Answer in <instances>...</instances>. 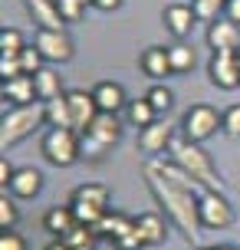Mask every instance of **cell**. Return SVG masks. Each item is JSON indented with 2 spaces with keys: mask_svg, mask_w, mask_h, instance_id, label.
Returning <instances> with one entry per match:
<instances>
[{
  "mask_svg": "<svg viewBox=\"0 0 240 250\" xmlns=\"http://www.w3.org/2000/svg\"><path fill=\"white\" fill-rule=\"evenodd\" d=\"M40 125H46V105L43 102H30V105H17L13 112L3 115L0 122V148L7 151L26 135H33Z\"/></svg>",
  "mask_w": 240,
  "mask_h": 250,
  "instance_id": "obj_3",
  "label": "cell"
},
{
  "mask_svg": "<svg viewBox=\"0 0 240 250\" xmlns=\"http://www.w3.org/2000/svg\"><path fill=\"white\" fill-rule=\"evenodd\" d=\"M145 99L155 105V112H168V109H171V102H175V96H171V89H164V86H152Z\"/></svg>",
  "mask_w": 240,
  "mask_h": 250,
  "instance_id": "obj_32",
  "label": "cell"
},
{
  "mask_svg": "<svg viewBox=\"0 0 240 250\" xmlns=\"http://www.w3.org/2000/svg\"><path fill=\"white\" fill-rule=\"evenodd\" d=\"M82 0H56V10H60V17H63L66 23H76L79 17H82Z\"/></svg>",
  "mask_w": 240,
  "mask_h": 250,
  "instance_id": "obj_33",
  "label": "cell"
},
{
  "mask_svg": "<svg viewBox=\"0 0 240 250\" xmlns=\"http://www.w3.org/2000/svg\"><path fill=\"white\" fill-rule=\"evenodd\" d=\"M82 3H92V7H96V0H82Z\"/></svg>",
  "mask_w": 240,
  "mask_h": 250,
  "instance_id": "obj_43",
  "label": "cell"
},
{
  "mask_svg": "<svg viewBox=\"0 0 240 250\" xmlns=\"http://www.w3.org/2000/svg\"><path fill=\"white\" fill-rule=\"evenodd\" d=\"M63 240H66V247H69V250H96V244H99V234H96V227L76 224Z\"/></svg>",
  "mask_w": 240,
  "mask_h": 250,
  "instance_id": "obj_25",
  "label": "cell"
},
{
  "mask_svg": "<svg viewBox=\"0 0 240 250\" xmlns=\"http://www.w3.org/2000/svg\"><path fill=\"white\" fill-rule=\"evenodd\" d=\"M33 46L43 53L46 62H69L73 60V40L66 37V30H37Z\"/></svg>",
  "mask_w": 240,
  "mask_h": 250,
  "instance_id": "obj_8",
  "label": "cell"
},
{
  "mask_svg": "<svg viewBox=\"0 0 240 250\" xmlns=\"http://www.w3.org/2000/svg\"><path fill=\"white\" fill-rule=\"evenodd\" d=\"M224 132L240 138V105H230L227 112H224Z\"/></svg>",
  "mask_w": 240,
  "mask_h": 250,
  "instance_id": "obj_36",
  "label": "cell"
},
{
  "mask_svg": "<svg viewBox=\"0 0 240 250\" xmlns=\"http://www.w3.org/2000/svg\"><path fill=\"white\" fill-rule=\"evenodd\" d=\"M76 214H73V208H50V211L43 214V227L50 230L53 237H66L73 227H76Z\"/></svg>",
  "mask_w": 240,
  "mask_h": 250,
  "instance_id": "obj_21",
  "label": "cell"
},
{
  "mask_svg": "<svg viewBox=\"0 0 240 250\" xmlns=\"http://www.w3.org/2000/svg\"><path fill=\"white\" fill-rule=\"evenodd\" d=\"M66 102H69V112H73V128H76L79 135L89 132V125L99 119V102L92 92L86 89H73V92H66Z\"/></svg>",
  "mask_w": 240,
  "mask_h": 250,
  "instance_id": "obj_10",
  "label": "cell"
},
{
  "mask_svg": "<svg viewBox=\"0 0 240 250\" xmlns=\"http://www.w3.org/2000/svg\"><path fill=\"white\" fill-rule=\"evenodd\" d=\"M207 43L214 53H240V23L234 20H214L207 26Z\"/></svg>",
  "mask_w": 240,
  "mask_h": 250,
  "instance_id": "obj_11",
  "label": "cell"
},
{
  "mask_svg": "<svg viewBox=\"0 0 240 250\" xmlns=\"http://www.w3.org/2000/svg\"><path fill=\"white\" fill-rule=\"evenodd\" d=\"M168 56H171L175 76H178V73H188L191 66H194V50H191V46H184V43H178V46H168Z\"/></svg>",
  "mask_w": 240,
  "mask_h": 250,
  "instance_id": "obj_29",
  "label": "cell"
},
{
  "mask_svg": "<svg viewBox=\"0 0 240 250\" xmlns=\"http://www.w3.org/2000/svg\"><path fill=\"white\" fill-rule=\"evenodd\" d=\"M145 181L155 201L164 208V214L178 224L184 240H194L201 234V211H198V181L184 175L175 162H148L145 165Z\"/></svg>",
  "mask_w": 240,
  "mask_h": 250,
  "instance_id": "obj_1",
  "label": "cell"
},
{
  "mask_svg": "<svg viewBox=\"0 0 240 250\" xmlns=\"http://www.w3.org/2000/svg\"><path fill=\"white\" fill-rule=\"evenodd\" d=\"M17 217H20V214H17V204L3 194V198H0V230H13Z\"/></svg>",
  "mask_w": 240,
  "mask_h": 250,
  "instance_id": "obj_34",
  "label": "cell"
},
{
  "mask_svg": "<svg viewBox=\"0 0 240 250\" xmlns=\"http://www.w3.org/2000/svg\"><path fill=\"white\" fill-rule=\"evenodd\" d=\"M43 250H69V247H66V240H63V237H56L53 244H46Z\"/></svg>",
  "mask_w": 240,
  "mask_h": 250,
  "instance_id": "obj_41",
  "label": "cell"
},
{
  "mask_svg": "<svg viewBox=\"0 0 240 250\" xmlns=\"http://www.w3.org/2000/svg\"><path fill=\"white\" fill-rule=\"evenodd\" d=\"M43 158L56 168H69L82 158V138L76 128H50L43 135Z\"/></svg>",
  "mask_w": 240,
  "mask_h": 250,
  "instance_id": "obj_4",
  "label": "cell"
},
{
  "mask_svg": "<svg viewBox=\"0 0 240 250\" xmlns=\"http://www.w3.org/2000/svg\"><path fill=\"white\" fill-rule=\"evenodd\" d=\"M73 214H76V221L79 224H86V227H96L105 217L109 211H102V208H96V204H86V201H73Z\"/></svg>",
  "mask_w": 240,
  "mask_h": 250,
  "instance_id": "obj_28",
  "label": "cell"
},
{
  "mask_svg": "<svg viewBox=\"0 0 240 250\" xmlns=\"http://www.w3.org/2000/svg\"><path fill=\"white\" fill-rule=\"evenodd\" d=\"M17 60H20V66H23V73H40V69H43V53L37 50V46H33V43H30V46H23V50H20V56H17Z\"/></svg>",
  "mask_w": 240,
  "mask_h": 250,
  "instance_id": "obj_31",
  "label": "cell"
},
{
  "mask_svg": "<svg viewBox=\"0 0 240 250\" xmlns=\"http://www.w3.org/2000/svg\"><path fill=\"white\" fill-rule=\"evenodd\" d=\"M141 69H145V76H152V79L175 76V66H171V56H168L164 46H148V50L141 53Z\"/></svg>",
  "mask_w": 240,
  "mask_h": 250,
  "instance_id": "obj_19",
  "label": "cell"
},
{
  "mask_svg": "<svg viewBox=\"0 0 240 250\" xmlns=\"http://www.w3.org/2000/svg\"><path fill=\"white\" fill-rule=\"evenodd\" d=\"M3 99L17 102V105H30V102H40V96H37V79H33L30 73L17 76V79H7V83H3Z\"/></svg>",
  "mask_w": 240,
  "mask_h": 250,
  "instance_id": "obj_18",
  "label": "cell"
},
{
  "mask_svg": "<svg viewBox=\"0 0 240 250\" xmlns=\"http://www.w3.org/2000/svg\"><path fill=\"white\" fill-rule=\"evenodd\" d=\"M168 148H171V162H175L184 175L194 178L204 191H217V194H224V181H220V175H217L211 155H207L198 142H188V138H171V145H168Z\"/></svg>",
  "mask_w": 240,
  "mask_h": 250,
  "instance_id": "obj_2",
  "label": "cell"
},
{
  "mask_svg": "<svg viewBox=\"0 0 240 250\" xmlns=\"http://www.w3.org/2000/svg\"><path fill=\"white\" fill-rule=\"evenodd\" d=\"M198 250H211V247H198Z\"/></svg>",
  "mask_w": 240,
  "mask_h": 250,
  "instance_id": "obj_44",
  "label": "cell"
},
{
  "mask_svg": "<svg viewBox=\"0 0 240 250\" xmlns=\"http://www.w3.org/2000/svg\"><path fill=\"white\" fill-rule=\"evenodd\" d=\"M13 175H17V168H13L7 158H0V188H3V194H7V188H10Z\"/></svg>",
  "mask_w": 240,
  "mask_h": 250,
  "instance_id": "obj_38",
  "label": "cell"
},
{
  "mask_svg": "<svg viewBox=\"0 0 240 250\" xmlns=\"http://www.w3.org/2000/svg\"><path fill=\"white\" fill-rule=\"evenodd\" d=\"M43 105H46V125H53V128H73V112H69L66 96L50 99V102H43Z\"/></svg>",
  "mask_w": 240,
  "mask_h": 250,
  "instance_id": "obj_24",
  "label": "cell"
},
{
  "mask_svg": "<svg viewBox=\"0 0 240 250\" xmlns=\"http://www.w3.org/2000/svg\"><path fill=\"white\" fill-rule=\"evenodd\" d=\"M33 79H37V96L40 102H50V99H60V96H66L63 92V83H60V73H53V69H40V73H33Z\"/></svg>",
  "mask_w": 240,
  "mask_h": 250,
  "instance_id": "obj_22",
  "label": "cell"
},
{
  "mask_svg": "<svg viewBox=\"0 0 240 250\" xmlns=\"http://www.w3.org/2000/svg\"><path fill=\"white\" fill-rule=\"evenodd\" d=\"M0 76H3V83L7 79H17V76H23V66L17 56H0Z\"/></svg>",
  "mask_w": 240,
  "mask_h": 250,
  "instance_id": "obj_35",
  "label": "cell"
},
{
  "mask_svg": "<svg viewBox=\"0 0 240 250\" xmlns=\"http://www.w3.org/2000/svg\"><path fill=\"white\" fill-rule=\"evenodd\" d=\"M198 211H201V227H207V230H224L234 224V211H230L227 198L217 191H204L198 201Z\"/></svg>",
  "mask_w": 240,
  "mask_h": 250,
  "instance_id": "obj_7",
  "label": "cell"
},
{
  "mask_svg": "<svg viewBox=\"0 0 240 250\" xmlns=\"http://www.w3.org/2000/svg\"><path fill=\"white\" fill-rule=\"evenodd\" d=\"M211 250H237V247H230V244H224V247H211Z\"/></svg>",
  "mask_w": 240,
  "mask_h": 250,
  "instance_id": "obj_42",
  "label": "cell"
},
{
  "mask_svg": "<svg viewBox=\"0 0 240 250\" xmlns=\"http://www.w3.org/2000/svg\"><path fill=\"white\" fill-rule=\"evenodd\" d=\"M171 138L175 135H171V125L168 122H152L139 132V148L145 155H158V151H164L171 145Z\"/></svg>",
  "mask_w": 240,
  "mask_h": 250,
  "instance_id": "obj_14",
  "label": "cell"
},
{
  "mask_svg": "<svg viewBox=\"0 0 240 250\" xmlns=\"http://www.w3.org/2000/svg\"><path fill=\"white\" fill-rule=\"evenodd\" d=\"M23 7L33 17L37 30H66V20L56 10V0H23Z\"/></svg>",
  "mask_w": 240,
  "mask_h": 250,
  "instance_id": "obj_12",
  "label": "cell"
},
{
  "mask_svg": "<svg viewBox=\"0 0 240 250\" xmlns=\"http://www.w3.org/2000/svg\"><path fill=\"white\" fill-rule=\"evenodd\" d=\"M26 43H23V37H20V30H0V53L3 56H20V50H23Z\"/></svg>",
  "mask_w": 240,
  "mask_h": 250,
  "instance_id": "obj_30",
  "label": "cell"
},
{
  "mask_svg": "<svg viewBox=\"0 0 240 250\" xmlns=\"http://www.w3.org/2000/svg\"><path fill=\"white\" fill-rule=\"evenodd\" d=\"M132 230H135V217L119 214V211H115V214H105L99 224H96V234H99V237H109L115 247H122V240H125Z\"/></svg>",
  "mask_w": 240,
  "mask_h": 250,
  "instance_id": "obj_13",
  "label": "cell"
},
{
  "mask_svg": "<svg viewBox=\"0 0 240 250\" xmlns=\"http://www.w3.org/2000/svg\"><path fill=\"white\" fill-rule=\"evenodd\" d=\"M191 7H194V17H198V20L214 23L217 17L227 10V0H191Z\"/></svg>",
  "mask_w": 240,
  "mask_h": 250,
  "instance_id": "obj_27",
  "label": "cell"
},
{
  "mask_svg": "<svg viewBox=\"0 0 240 250\" xmlns=\"http://www.w3.org/2000/svg\"><path fill=\"white\" fill-rule=\"evenodd\" d=\"M135 230H139L141 247H158V244H164V237H168L161 214H155V211L139 214V217H135Z\"/></svg>",
  "mask_w": 240,
  "mask_h": 250,
  "instance_id": "obj_17",
  "label": "cell"
},
{
  "mask_svg": "<svg viewBox=\"0 0 240 250\" xmlns=\"http://www.w3.org/2000/svg\"><path fill=\"white\" fill-rule=\"evenodd\" d=\"M125 112H128V122H132V125H139V128L152 125V122H155V115H158V112H155V105H152L148 99H132Z\"/></svg>",
  "mask_w": 240,
  "mask_h": 250,
  "instance_id": "obj_26",
  "label": "cell"
},
{
  "mask_svg": "<svg viewBox=\"0 0 240 250\" xmlns=\"http://www.w3.org/2000/svg\"><path fill=\"white\" fill-rule=\"evenodd\" d=\"M0 250H26V240L13 230H3L0 234Z\"/></svg>",
  "mask_w": 240,
  "mask_h": 250,
  "instance_id": "obj_37",
  "label": "cell"
},
{
  "mask_svg": "<svg viewBox=\"0 0 240 250\" xmlns=\"http://www.w3.org/2000/svg\"><path fill=\"white\" fill-rule=\"evenodd\" d=\"M161 20H164V26L171 30V37L184 40L191 33V26H194L198 17H194V7H188V3H171V7H164Z\"/></svg>",
  "mask_w": 240,
  "mask_h": 250,
  "instance_id": "obj_16",
  "label": "cell"
},
{
  "mask_svg": "<svg viewBox=\"0 0 240 250\" xmlns=\"http://www.w3.org/2000/svg\"><path fill=\"white\" fill-rule=\"evenodd\" d=\"M92 96H96V102H99V112H122V109H128V99H125V89L119 86V83H112V79H102L99 86L92 89Z\"/></svg>",
  "mask_w": 240,
  "mask_h": 250,
  "instance_id": "obj_15",
  "label": "cell"
},
{
  "mask_svg": "<svg viewBox=\"0 0 240 250\" xmlns=\"http://www.w3.org/2000/svg\"><path fill=\"white\" fill-rule=\"evenodd\" d=\"M122 138V122L115 112H99V119L89 125V132H82V155L99 158L105 148H112Z\"/></svg>",
  "mask_w": 240,
  "mask_h": 250,
  "instance_id": "obj_5",
  "label": "cell"
},
{
  "mask_svg": "<svg viewBox=\"0 0 240 250\" xmlns=\"http://www.w3.org/2000/svg\"><path fill=\"white\" fill-rule=\"evenodd\" d=\"M224 17H227V20H234V23H240V0H227Z\"/></svg>",
  "mask_w": 240,
  "mask_h": 250,
  "instance_id": "obj_39",
  "label": "cell"
},
{
  "mask_svg": "<svg viewBox=\"0 0 240 250\" xmlns=\"http://www.w3.org/2000/svg\"><path fill=\"white\" fill-rule=\"evenodd\" d=\"M96 7H99V10H119L122 0H96Z\"/></svg>",
  "mask_w": 240,
  "mask_h": 250,
  "instance_id": "obj_40",
  "label": "cell"
},
{
  "mask_svg": "<svg viewBox=\"0 0 240 250\" xmlns=\"http://www.w3.org/2000/svg\"><path fill=\"white\" fill-rule=\"evenodd\" d=\"M43 188V175L37 168H17V175L10 181V194L13 198H37Z\"/></svg>",
  "mask_w": 240,
  "mask_h": 250,
  "instance_id": "obj_20",
  "label": "cell"
},
{
  "mask_svg": "<svg viewBox=\"0 0 240 250\" xmlns=\"http://www.w3.org/2000/svg\"><path fill=\"white\" fill-rule=\"evenodd\" d=\"M211 83L217 89H237L240 86V53H214L207 62Z\"/></svg>",
  "mask_w": 240,
  "mask_h": 250,
  "instance_id": "obj_9",
  "label": "cell"
},
{
  "mask_svg": "<svg viewBox=\"0 0 240 250\" xmlns=\"http://www.w3.org/2000/svg\"><path fill=\"white\" fill-rule=\"evenodd\" d=\"M73 201H86V204H96V208H102V211H109L112 194H109V188H105V185L89 181V185H79L76 191H73Z\"/></svg>",
  "mask_w": 240,
  "mask_h": 250,
  "instance_id": "obj_23",
  "label": "cell"
},
{
  "mask_svg": "<svg viewBox=\"0 0 240 250\" xmlns=\"http://www.w3.org/2000/svg\"><path fill=\"white\" fill-rule=\"evenodd\" d=\"M217 128H224V115H217V109L211 105H191L184 119H181V132L188 142H207V138L214 135Z\"/></svg>",
  "mask_w": 240,
  "mask_h": 250,
  "instance_id": "obj_6",
  "label": "cell"
}]
</instances>
